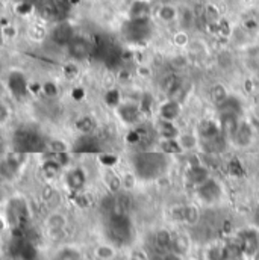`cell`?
<instances>
[{"label":"cell","mask_w":259,"mask_h":260,"mask_svg":"<svg viewBox=\"0 0 259 260\" xmlns=\"http://www.w3.org/2000/svg\"><path fill=\"white\" fill-rule=\"evenodd\" d=\"M47 139L41 130L32 126H21L12 135V149L18 155H35L47 150Z\"/></svg>","instance_id":"obj_1"},{"label":"cell","mask_w":259,"mask_h":260,"mask_svg":"<svg viewBox=\"0 0 259 260\" xmlns=\"http://www.w3.org/2000/svg\"><path fill=\"white\" fill-rule=\"evenodd\" d=\"M106 216V235L117 245H125L132 239V224L128 213H112Z\"/></svg>","instance_id":"obj_2"},{"label":"cell","mask_w":259,"mask_h":260,"mask_svg":"<svg viewBox=\"0 0 259 260\" xmlns=\"http://www.w3.org/2000/svg\"><path fill=\"white\" fill-rule=\"evenodd\" d=\"M167 165V160L162 155L158 153H141L133 159V166L136 174L142 179H153L159 176Z\"/></svg>","instance_id":"obj_3"},{"label":"cell","mask_w":259,"mask_h":260,"mask_svg":"<svg viewBox=\"0 0 259 260\" xmlns=\"http://www.w3.org/2000/svg\"><path fill=\"white\" fill-rule=\"evenodd\" d=\"M201 144L208 152H220L224 149V136L220 129H217L214 124L206 123L200 129Z\"/></svg>","instance_id":"obj_4"},{"label":"cell","mask_w":259,"mask_h":260,"mask_svg":"<svg viewBox=\"0 0 259 260\" xmlns=\"http://www.w3.org/2000/svg\"><path fill=\"white\" fill-rule=\"evenodd\" d=\"M65 47H67L68 54L74 61H85L94 54V44L82 37L74 35Z\"/></svg>","instance_id":"obj_5"},{"label":"cell","mask_w":259,"mask_h":260,"mask_svg":"<svg viewBox=\"0 0 259 260\" xmlns=\"http://www.w3.org/2000/svg\"><path fill=\"white\" fill-rule=\"evenodd\" d=\"M11 251L18 260H34L35 256H37V251H35L34 245L29 242L26 238H23V236L15 238L12 241Z\"/></svg>","instance_id":"obj_6"},{"label":"cell","mask_w":259,"mask_h":260,"mask_svg":"<svg viewBox=\"0 0 259 260\" xmlns=\"http://www.w3.org/2000/svg\"><path fill=\"white\" fill-rule=\"evenodd\" d=\"M125 34L129 40L132 41H138V40H142L144 37L147 35V26H146V21L142 18H135L133 21H130L126 29H125Z\"/></svg>","instance_id":"obj_7"},{"label":"cell","mask_w":259,"mask_h":260,"mask_svg":"<svg viewBox=\"0 0 259 260\" xmlns=\"http://www.w3.org/2000/svg\"><path fill=\"white\" fill-rule=\"evenodd\" d=\"M74 150L80 153H93V152L100 150V144L91 133H83V136H80L76 141Z\"/></svg>","instance_id":"obj_8"},{"label":"cell","mask_w":259,"mask_h":260,"mask_svg":"<svg viewBox=\"0 0 259 260\" xmlns=\"http://www.w3.org/2000/svg\"><path fill=\"white\" fill-rule=\"evenodd\" d=\"M8 215H9V221L14 225H17V227L18 225H23L24 221H26V218H27L24 203H21V201H12V203H9Z\"/></svg>","instance_id":"obj_9"},{"label":"cell","mask_w":259,"mask_h":260,"mask_svg":"<svg viewBox=\"0 0 259 260\" xmlns=\"http://www.w3.org/2000/svg\"><path fill=\"white\" fill-rule=\"evenodd\" d=\"M73 29L71 26H68L67 23H61L55 27V31L52 32V38L55 40V43L67 46L70 43V40L73 38Z\"/></svg>","instance_id":"obj_10"},{"label":"cell","mask_w":259,"mask_h":260,"mask_svg":"<svg viewBox=\"0 0 259 260\" xmlns=\"http://www.w3.org/2000/svg\"><path fill=\"white\" fill-rule=\"evenodd\" d=\"M241 251L246 254H255L259 248V238L255 232H246L240 238Z\"/></svg>","instance_id":"obj_11"},{"label":"cell","mask_w":259,"mask_h":260,"mask_svg":"<svg viewBox=\"0 0 259 260\" xmlns=\"http://www.w3.org/2000/svg\"><path fill=\"white\" fill-rule=\"evenodd\" d=\"M198 195L205 201H214L220 197V188L212 180H205L201 185H198Z\"/></svg>","instance_id":"obj_12"},{"label":"cell","mask_w":259,"mask_h":260,"mask_svg":"<svg viewBox=\"0 0 259 260\" xmlns=\"http://www.w3.org/2000/svg\"><path fill=\"white\" fill-rule=\"evenodd\" d=\"M238 129V115H221V133L226 138H234Z\"/></svg>","instance_id":"obj_13"},{"label":"cell","mask_w":259,"mask_h":260,"mask_svg":"<svg viewBox=\"0 0 259 260\" xmlns=\"http://www.w3.org/2000/svg\"><path fill=\"white\" fill-rule=\"evenodd\" d=\"M9 88L17 97H21V94H24V91H26V80H24V77L20 73H14L9 77Z\"/></svg>","instance_id":"obj_14"},{"label":"cell","mask_w":259,"mask_h":260,"mask_svg":"<svg viewBox=\"0 0 259 260\" xmlns=\"http://www.w3.org/2000/svg\"><path fill=\"white\" fill-rule=\"evenodd\" d=\"M232 139H235L240 146H249L250 141H252V130H250V127L247 124H244V123L238 124V129H237V132H235Z\"/></svg>","instance_id":"obj_15"},{"label":"cell","mask_w":259,"mask_h":260,"mask_svg":"<svg viewBox=\"0 0 259 260\" xmlns=\"http://www.w3.org/2000/svg\"><path fill=\"white\" fill-rule=\"evenodd\" d=\"M178 113H179V106L178 103L175 102H168L165 103L162 107H161V115H162V118L165 121H171V120H175L178 117Z\"/></svg>","instance_id":"obj_16"},{"label":"cell","mask_w":259,"mask_h":260,"mask_svg":"<svg viewBox=\"0 0 259 260\" xmlns=\"http://www.w3.org/2000/svg\"><path fill=\"white\" fill-rule=\"evenodd\" d=\"M182 88V85H181V80L175 76H170L164 80V90L168 93V94H178Z\"/></svg>","instance_id":"obj_17"},{"label":"cell","mask_w":259,"mask_h":260,"mask_svg":"<svg viewBox=\"0 0 259 260\" xmlns=\"http://www.w3.org/2000/svg\"><path fill=\"white\" fill-rule=\"evenodd\" d=\"M83 183H85V174L80 169H73L68 174V185L73 189H79L83 186Z\"/></svg>","instance_id":"obj_18"},{"label":"cell","mask_w":259,"mask_h":260,"mask_svg":"<svg viewBox=\"0 0 259 260\" xmlns=\"http://www.w3.org/2000/svg\"><path fill=\"white\" fill-rule=\"evenodd\" d=\"M190 179H191V182H194V183H197V185H201L205 180H208L206 171L201 169V168H194V169L190 172Z\"/></svg>","instance_id":"obj_19"},{"label":"cell","mask_w":259,"mask_h":260,"mask_svg":"<svg viewBox=\"0 0 259 260\" xmlns=\"http://www.w3.org/2000/svg\"><path fill=\"white\" fill-rule=\"evenodd\" d=\"M188 248V242L182 236H175L171 241V250H175L176 253H184Z\"/></svg>","instance_id":"obj_20"},{"label":"cell","mask_w":259,"mask_h":260,"mask_svg":"<svg viewBox=\"0 0 259 260\" xmlns=\"http://www.w3.org/2000/svg\"><path fill=\"white\" fill-rule=\"evenodd\" d=\"M77 127L83 133H91L94 130V121L91 118H80L79 123H77Z\"/></svg>","instance_id":"obj_21"},{"label":"cell","mask_w":259,"mask_h":260,"mask_svg":"<svg viewBox=\"0 0 259 260\" xmlns=\"http://www.w3.org/2000/svg\"><path fill=\"white\" fill-rule=\"evenodd\" d=\"M56 260H79V254L74 250H64L58 254Z\"/></svg>","instance_id":"obj_22"},{"label":"cell","mask_w":259,"mask_h":260,"mask_svg":"<svg viewBox=\"0 0 259 260\" xmlns=\"http://www.w3.org/2000/svg\"><path fill=\"white\" fill-rule=\"evenodd\" d=\"M173 17H175V11H173L171 8H164V9H161V18H164V20H171Z\"/></svg>","instance_id":"obj_23"},{"label":"cell","mask_w":259,"mask_h":260,"mask_svg":"<svg viewBox=\"0 0 259 260\" xmlns=\"http://www.w3.org/2000/svg\"><path fill=\"white\" fill-rule=\"evenodd\" d=\"M161 260H181V259H179V256L175 254V253H168V254H164Z\"/></svg>","instance_id":"obj_24"},{"label":"cell","mask_w":259,"mask_h":260,"mask_svg":"<svg viewBox=\"0 0 259 260\" xmlns=\"http://www.w3.org/2000/svg\"><path fill=\"white\" fill-rule=\"evenodd\" d=\"M3 150H5V141H3L2 136H0V155L3 153Z\"/></svg>","instance_id":"obj_25"},{"label":"cell","mask_w":259,"mask_h":260,"mask_svg":"<svg viewBox=\"0 0 259 260\" xmlns=\"http://www.w3.org/2000/svg\"><path fill=\"white\" fill-rule=\"evenodd\" d=\"M255 224L259 227V208L256 209V212H255Z\"/></svg>","instance_id":"obj_26"}]
</instances>
